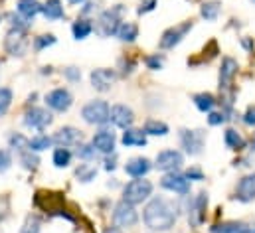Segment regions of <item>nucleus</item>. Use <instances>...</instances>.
<instances>
[{"label": "nucleus", "instance_id": "1", "mask_svg": "<svg viewBox=\"0 0 255 233\" xmlns=\"http://www.w3.org/2000/svg\"><path fill=\"white\" fill-rule=\"evenodd\" d=\"M178 208L174 206V202L162 196L152 198L142 212V222L150 232H168L170 228H174Z\"/></svg>", "mask_w": 255, "mask_h": 233}, {"label": "nucleus", "instance_id": "2", "mask_svg": "<svg viewBox=\"0 0 255 233\" xmlns=\"http://www.w3.org/2000/svg\"><path fill=\"white\" fill-rule=\"evenodd\" d=\"M150 196H152V182L146 178H132L123 188V200L132 206L146 202Z\"/></svg>", "mask_w": 255, "mask_h": 233}, {"label": "nucleus", "instance_id": "3", "mask_svg": "<svg viewBox=\"0 0 255 233\" xmlns=\"http://www.w3.org/2000/svg\"><path fill=\"white\" fill-rule=\"evenodd\" d=\"M109 103L103 101V99H93L89 101L87 105H83L81 109V118L87 122V124H97V126H103L109 122Z\"/></svg>", "mask_w": 255, "mask_h": 233}, {"label": "nucleus", "instance_id": "4", "mask_svg": "<svg viewBox=\"0 0 255 233\" xmlns=\"http://www.w3.org/2000/svg\"><path fill=\"white\" fill-rule=\"evenodd\" d=\"M119 14H121V8L103 10V12L99 14V18L95 20V24H93L95 34H97V36H101V38L115 36V34H117V28H119V24H121Z\"/></svg>", "mask_w": 255, "mask_h": 233}, {"label": "nucleus", "instance_id": "5", "mask_svg": "<svg viewBox=\"0 0 255 233\" xmlns=\"http://www.w3.org/2000/svg\"><path fill=\"white\" fill-rule=\"evenodd\" d=\"M184 164V154L180 150H174V148H166L162 152H158L156 160H154V166L156 170L160 172H178Z\"/></svg>", "mask_w": 255, "mask_h": 233}, {"label": "nucleus", "instance_id": "6", "mask_svg": "<svg viewBox=\"0 0 255 233\" xmlns=\"http://www.w3.org/2000/svg\"><path fill=\"white\" fill-rule=\"evenodd\" d=\"M52 122H54V116H52V113L48 109H44V107H32L24 115V126H28L32 130H40L42 132Z\"/></svg>", "mask_w": 255, "mask_h": 233}, {"label": "nucleus", "instance_id": "7", "mask_svg": "<svg viewBox=\"0 0 255 233\" xmlns=\"http://www.w3.org/2000/svg\"><path fill=\"white\" fill-rule=\"evenodd\" d=\"M136 222H138V214H136L134 206L121 200L113 210V224L121 230V228H134Z\"/></svg>", "mask_w": 255, "mask_h": 233}, {"label": "nucleus", "instance_id": "8", "mask_svg": "<svg viewBox=\"0 0 255 233\" xmlns=\"http://www.w3.org/2000/svg\"><path fill=\"white\" fill-rule=\"evenodd\" d=\"M190 30H192V22H184V24H178L174 28L164 30V34L160 36V42H158L160 50H172V48H176L186 38V34Z\"/></svg>", "mask_w": 255, "mask_h": 233}, {"label": "nucleus", "instance_id": "9", "mask_svg": "<svg viewBox=\"0 0 255 233\" xmlns=\"http://www.w3.org/2000/svg\"><path fill=\"white\" fill-rule=\"evenodd\" d=\"M46 105L56 111V113H65L69 111V107L73 105V95L69 89L65 87H58V89H52L48 95H46Z\"/></svg>", "mask_w": 255, "mask_h": 233}, {"label": "nucleus", "instance_id": "10", "mask_svg": "<svg viewBox=\"0 0 255 233\" xmlns=\"http://www.w3.org/2000/svg\"><path fill=\"white\" fill-rule=\"evenodd\" d=\"M204 140H206V132L204 130H188V128L180 130V144H182L184 152L190 154V156H198L202 152Z\"/></svg>", "mask_w": 255, "mask_h": 233}, {"label": "nucleus", "instance_id": "11", "mask_svg": "<svg viewBox=\"0 0 255 233\" xmlns=\"http://www.w3.org/2000/svg\"><path fill=\"white\" fill-rule=\"evenodd\" d=\"M89 79H91V85H93L95 91L105 93V91H111V87L115 85L117 71L115 69H109V67H99V69H93L91 71Z\"/></svg>", "mask_w": 255, "mask_h": 233}, {"label": "nucleus", "instance_id": "12", "mask_svg": "<svg viewBox=\"0 0 255 233\" xmlns=\"http://www.w3.org/2000/svg\"><path fill=\"white\" fill-rule=\"evenodd\" d=\"M160 186L168 192L178 194V196H188L190 194V180L180 172H166L160 180Z\"/></svg>", "mask_w": 255, "mask_h": 233}, {"label": "nucleus", "instance_id": "13", "mask_svg": "<svg viewBox=\"0 0 255 233\" xmlns=\"http://www.w3.org/2000/svg\"><path fill=\"white\" fill-rule=\"evenodd\" d=\"M115 142H117V136H115V132L109 130V128L97 130V132L93 134V138H91V146L95 148V152L105 154V156L115 152Z\"/></svg>", "mask_w": 255, "mask_h": 233}, {"label": "nucleus", "instance_id": "14", "mask_svg": "<svg viewBox=\"0 0 255 233\" xmlns=\"http://www.w3.org/2000/svg\"><path fill=\"white\" fill-rule=\"evenodd\" d=\"M4 50L10 54V56H24L26 50H28V42H26V36L22 30H12L6 34L4 38Z\"/></svg>", "mask_w": 255, "mask_h": 233}, {"label": "nucleus", "instance_id": "15", "mask_svg": "<svg viewBox=\"0 0 255 233\" xmlns=\"http://www.w3.org/2000/svg\"><path fill=\"white\" fill-rule=\"evenodd\" d=\"M109 120L115 124V126H119V128H130L132 124H134V111L127 107V105H113L111 107V111H109Z\"/></svg>", "mask_w": 255, "mask_h": 233}, {"label": "nucleus", "instance_id": "16", "mask_svg": "<svg viewBox=\"0 0 255 233\" xmlns=\"http://www.w3.org/2000/svg\"><path fill=\"white\" fill-rule=\"evenodd\" d=\"M238 67L240 65L234 58L222 59V65H220V89L222 91H230L232 89L234 77L238 75Z\"/></svg>", "mask_w": 255, "mask_h": 233}, {"label": "nucleus", "instance_id": "17", "mask_svg": "<svg viewBox=\"0 0 255 233\" xmlns=\"http://www.w3.org/2000/svg\"><path fill=\"white\" fill-rule=\"evenodd\" d=\"M236 200L250 204L255 200V172H250L244 178H240L238 186H236Z\"/></svg>", "mask_w": 255, "mask_h": 233}, {"label": "nucleus", "instance_id": "18", "mask_svg": "<svg viewBox=\"0 0 255 233\" xmlns=\"http://www.w3.org/2000/svg\"><path fill=\"white\" fill-rule=\"evenodd\" d=\"M54 144L58 146H64V148H69V146H75L81 142V130L75 128V126H62L54 136H52Z\"/></svg>", "mask_w": 255, "mask_h": 233}, {"label": "nucleus", "instance_id": "19", "mask_svg": "<svg viewBox=\"0 0 255 233\" xmlns=\"http://www.w3.org/2000/svg\"><path fill=\"white\" fill-rule=\"evenodd\" d=\"M206 208H208V194L206 192H200L194 200H192V206L188 210V220L192 222L194 228H198L204 218H206Z\"/></svg>", "mask_w": 255, "mask_h": 233}, {"label": "nucleus", "instance_id": "20", "mask_svg": "<svg viewBox=\"0 0 255 233\" xmlns=\"http://www.w3.org/2000/svg\"><path fill=\"white\" fill-rule=\"evenodd\" d=\"M150 170H152V162L144 156H134L125 164V172L130 178H144Z\"/></svg>", "mask_w": 255, "mask_h": 233}, {"label": "nucleus", "instance_id": "21", "mask_svg": "<svg viewBox=\"0 0 255 233\" xmlns=\"http://www.w3.org/2000/svg\"><path fill=\"white\" fill-rule=\"evenodd\" d=\"M210 233H255V228L244 222H222L212 226Z\"/></svg>", "mask_w": 255, "mask_h": 233}, {"label": "nucleus", "instance_id": "22", "mask_svg": "<svg viewBox=\"0 0 255 233\" xmlns=\"http://www.w3.org/2000/svg\"><path fill=\"white\" fill-rule=\"evenodd\" d=\"M16 12L26 20H34L38 14H42V4L38 0H18Z\"/></svg>", "mask_w": 255, "mask_h": 233}, {"label": "nucleus", "instance_id": "23", "mask_svg": "<svg viewBox=\"0 0 255 233\" xmlns=\"http://www.w3.org/2000/svg\"><path fill=\"white\" fill-rule=\"evenodd\" d=\"M42 14H44L46 20H52V22L62 20V18L65 16L62 0H48L46 4H42Z\"/></svg>", "mask_w": 255, "mask_h": 233}, {"label": "nucleus", "instance_id": "24", "mask_svg": "<svg viewBox=\"0 0 255 233\" xmlns=\"http://www.w3.org/2000/svg\"><path fill=\"white\" fill-rule=\"evenodd\" d=\"M121 142L123 146H144L146 144V134L144 130H138V128H125L123 136H121Z\"/></svg>", "mask_w": 255, "mask_h": 233}, {"label": "nucleus", "instance_id": "25", "mask_svg": "<svg viewBox=\"0 0 255 233\" xmlns=\"http://www.w3.org/2000/svg\"><path fill=\"white\" fill-rule=\"evenodd\" d=\"M91 32H93V22L87 20V18H77V20L73 22V26H71V34H73V38L79 40V42L85 40V38H89Z\"/></svg>", "mask_w": 255, "mask_h": 233}, {"label": "nucleus", "instance_id": "26", "mask_svg": "<svg viewBox=\"0 0 255 233\" xmlns=\"http://www.w3.org/2000/svg\"><path fill=\"white\" fill-rule=\"evenodd\" d=\"M142 130H144L146 136H166V134L170 132L168 124L162 122V120H158V118H148V120L144 122Z\"/></svg>", "mask_w": 255, "mask_h": 233}, {"label": "nucleus", "instance_id": "27", "mask_svg": "<svg viewBox=\"0 0 255 233\" xmlns=\"http://www.w3.org/2000/svg\"><path fill=\"white\" fill-rule=\"evenodd\" d=\"M115 36H117L121 42L130 44V42H134V40L138 38V26H136L134 22H121Z\"/></svg>", "mask_w": 255, "mask_h": 233}, {"label": "nucleus", "instance_id": "28", "mask_svg": "<svg viewBox=\"0 0 255 233\" xmlns=\"http://www.w3.org/2000/svg\"><path fill=\"white\" fill-rule=\"evenodd\" d=\"M224 142L232 150H244L246 148V138L236 130V128H226L224 132Z\"/></svg>", "mask_w": 255, "mask_h": 233}, {"label": "nucleus", "instance_id": "29", "mask_svg": "<svg viewBox=\"0 0 255 233\" xmlns=\"http://www.w3.org/2000/svg\"><path fill=\"white\" fill-rule=\"evenodd\" d=\"M216 97L212 95V93H198V95H194V105H196V109L198 111H202V113H210V111H214L216 109Z\"/></svg>", "mask_w": 255, "mask_h": 233}, {"label": "nucleus", "instance_id": "30", "mask_svg": "<svg viewBox=\"0 0 255 233\" xmlns=\"http://www.w3.org/2000/svg\"><path fill=\"white\" fill-rule=\"evenodd\" d=\"M52 144H54V140H52V136H48V134H36V136H32L30 140H28V148L32 150V152H44V150H48V148H52Z\"/></svg>", "mask_w": 255, "mask_h": 233}, {"label": "nucleus", "instance_id": "31", "mask_svg": "<svg viewBox=\"0 0 255 233\" xmlns=\"http://www.w3.org/2000/svg\"><path fill=\"white\" fill-rule=\"evenodd\" d=\"M220 12H222V4H220L218 0H210V2H204V4H202V8H200V16H202L204 20H208V22H214V20H218Z\"/></svg>", "mask_w": 255, "mask_h": 233}, {"label": "nucleus", "instance_id": "32", "mask_svg": "<svg viewBox=\"0 0 255 233\" xmlns=\"http://www.w3.org/2000/svg\"><path fill=\"white\" fill-rule=\"evenodd\" d=\"M71 158H73V152L69 148H64V146H58L52 154V162L56 168H67L71 164Z\"/></svg>", "mask_w": 255, "mask_h": 233}, {"label": "nucleus", "instance_id": "33", "mask_svg": "<svg viewBox=\"0 0 255 233\" xmlns=\"http://www.w3.org/2000/svg\"><path fill=\"white\" fill-rule=\"evenodd\" d=\"M18 160H20L22 168H26V170H36V168L40 166V156H38V152H32L30 148L24 150V152H20Z\"/></svg>", "mask_w": 255, "mask_h": 233}, {"label": "nucleus", "instance_id": "34", "mask_svg": "<svg viewBox=\"0 0 255 233\" xmlns=\"http://www.w3.org/2000/svg\"><path fill=\"white\" fill-rule=\"evenodd\" d=\"M95 176H97V168L93 164H79L77 170H75V178L81 184H87V182L95 180Z\"/></svg>", "mask_w": 255, "mask_h": 233}, {"label": "nucleus", "instance_id": "35", "mask_svg": "<svg viewBox=\"0 0 255 233\" xmlns=\"http://www.w3.org/2000/svg\"><path fill=\"white\" fill-rule=\"evenodd\" d=\"M28 136H24L22 132H14V134H10V138H8V142H10V148L12 150H16L18 154L20 152H24V150H28Z\"/></svg>", "mask_w": 255, "mask_h": 233}, {"label": "nucleus", "instance_id": "36", "mask_svg": "<svg viewBox=\"0 0 255 233\" xmlns=\"http://www.w3.org/2000/svg\"><path fill=\"white\" fill-rule=\"evenodd\" d=\"M12 99H14V93L10 87H0V116H4L8 113L10 105H12Z\"/></svg>", "mask_w": 255, "mask_h": 233}, {"label": "nucleus", "instance_id": "37", "mask_svg": "<svg viewBox=\"0 0 255 233\" xmlns=\"http://www.w3.org/2000/svg\"><path fill=\"white\" fill-rule=\"evenodd\" d=\"M54 44H56V36L54 34H42V36L34 38V50L36 52H42V50H46V48H50Z\"/></svg>", "mask_w": 255, "mask_h": 233}, {"label": "nucleus", "instance_id": "38", "mask_svg": "<svg viewBox=\"0 0 255 233\" xmlns=\"http://www.w3.org/2000/svg\"><path fill=\"white\" fill-rule=\"evenodd\" d=\"M95 148L91 146V144H83V142H79V144H75V156L77 158H81V160H91V158H95Z\"/></svg>", "mask_w": 255, "mask_h": 233}, {"label": "nucleus", "instance_id": "39", "mask_svg": "<svg viewBox=\"0 0 255 233\" xmlns=\"http://www.w3.org/2000/svg\"><path fill=\"white\" fill-rule=\"evenodd\" d=\"M20 233H40V220L36 216H28Z\"/></svg>", "mask_w": 255, "mask_h": 233}, {"label": "nucleus", "instance_id": "40", "mask_svg": "<svg viewBox=\"0 0 255 233\" xmlns=\"http://www.w3.org/2000/svg\"><path fill=\"white\" fill-rule=\"evenodd\" d=\"M10 26H12V30H22V32H26V30L30 28V20L22 18L20 14H10Z\"/></svg>", "mask_w": 255, "mask_h": 233}, {"label": "nucleus", "instance_id": "41", "mask_svg": "<svg viewBox=\"0 0 255 233\" xmlns=\"http://www.w3.org/2000/svg\"><path fill=\"white\" fill-rule=\"evenodd\" d=\"M228 120V115L224 113V111H210L208 113V122L212 124V126H220V124H224Z\"/></svg>", "mask_w": 255, "mask_h": 233}, {"label": "nucleus", "instance_id": "42", "mask_svg": "<svg viewBox=\"0 0 255 233\" xmlns=\"http://www.w3.org/2000/svg\"><path fill=\"white\" fill-rule=\"evenodd\" d=\"M144 63H146V67H148V69L156 71V69H162V65H164V58H162V56H158V54H152V56H148V58L144 59Z\"/></svg>", "mask_w": 255, "mask_h": 233}, {"label": "nucleus", "instance_id": "43", "mask_svg": "<svg viewBox=\"0 0 255 233\" xmlns=\"http://www.w3.org/2000/svg\"><path fill=\"white\" fill-rule=\"evenodd\" d=\"M10 166H12V154H10V150L0 148V174L6 172Z\"/></svg>", "mask_w": 255, "mask_h": 233}, {"label": "nucleus", "instance_id": "44", "mask_svg": "<svg viewBox=\"0 0 255 233\" xmlns=\"http://www.w3.org/2000/svg\"><path fill=\"white\" fill-rule=\"evenodd\" d=\"M158 0H142L140 6H138V14H146V12H152L156 8Z\"/></svg>", "mask_w": 255, "mask_h": 233}, {"label": "nucleus", "instance_id": "45", "mask_svg": "<svg viewBox=\"0 0 255 233\" xmlns=\"http://www.w3.org/2000/svg\"><path fill=\"white\" fill-rule=\"evenodd\" d=\"M184 176H186L188 180H196V182L204 180V172H202L200 168H196V166H192V168H188V170L184 172Z\"/></svg>", "mask_w": 255, "mask_h": 233}, {"label": "nucleus", "instance_id": "46", "mask_svg": "<svg viewBox=\"0 0 255 233\" xmlns=\"http://www.w3.org/2000/svg\"><path fill=\"white\" fill-rule=\"evenodd\" d=\"M244 122L248 126H255V105H250L248 111L244 113Z\"/></svg>", "mask_w": 255, "mask_h": 233}, {"label": "nucleus", "instance_id": "47", "mask_svg": "<svg viewBox=\"0 0 255 233\" xmlns=\"http://www.w3.org/2000/svg\"><path fill=\"white\" fill-rule=\"evenodd\" d=\"M64 75L69 81H79L81 79V71L77 67H67V69H64Z\"/></svg>", "mask_w": 255, "mask_h": 233}, {"label": "nucleus", "instance_id": "48", "mask_svg": "<svg viewBox=\"0 0 255 233\" xmlns=\"http://www.w3.org/2000/svg\"><path fill=\"white\" fill-rule=\"evenodd\" d=\"M117 168V156L113 154V158H109V154H107V158H105V170H115Z\"/></svg>", "mask_w": 255, "mask_h": 233}, {"label": "nucleus", "instance_id": "49", "mask_svg": "<svg viewBox=\"0 0 255 233\" xmlns=\"http://www.w3.org/2000/svg\"><path fill=\"white\" fill-rule=\"evenodd\" d=\"M103 233H121V230H119V228L115 226V228H107V230H105Z\"/></svg>", "mask_w": 255, "mask_h": 233}, {"label": "nucleus", "instance_id": "50", "mask_svg": "<svg viewBox=\"0 0 255 233\" xmlns=\"http://www.w3.org/2000/svg\"><path fill=\"white\" fill-rule=\"evenodd\" d=\"M250 146H252V152L255 154V134L252 136V142H250Z\"/></svg>", "mask_w": 255, "mask_h": 233}, {"label": "nucleus", "instance_id": "51", "mask_svg": "<svg viewBox=\"0 0 255 233\" xmlns=\"http://www.w3.org/2000/svg\"><path fill=\"white\" fill-rule=\"evenodd\" d=\"M69 4H81V2H85V0H67Z\"/></svg>", "mask_w": 255, "mask_h": 233}, {"label": "nucleus", "instance_id": "52", "mask_svg": "<svg viewBox=\"0 0 255 233\" xmlns=\"http://www.w3.org/2000/svg\"><path fill=\"white\" fill-rule=\"evenodd\" d=\"M0 22H2V14H0Z\"/></svg>", "mask_w": 255, "mask_h": 233}, {"label": "nucleus", "instance_id": "53", "mask_svg": "<svg viewBox=\"0 0 255 233\" xmlns=\"http://www.w3.org/2000/svg\"><path fill=\"white\" fill-rule=\"evenodd\" d=\"M252 2H254V4H255V0H252Z\"/></svg>", "mask_w": 255, "mask_h": 233}]
</instances>
